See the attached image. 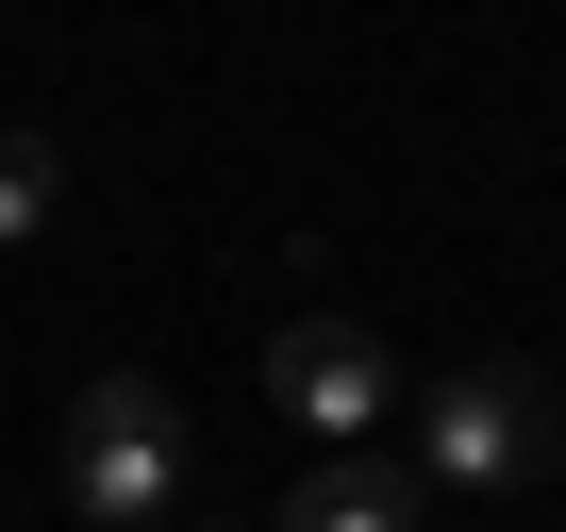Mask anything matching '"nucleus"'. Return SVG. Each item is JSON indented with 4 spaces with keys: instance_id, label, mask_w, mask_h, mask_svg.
<instances>
[{
    "instance_id": "f257e3e1",
    "label": "nucleus",
    "mask_w": 566,
    "mask_h": 532,
    "mask_svg": "<svg viewBox=\"0 0 566 532\" xmlns=\"http://www.w3.org/2000/svg\"><path fill=\"white\" fill-rule=\"evenodd\" d=\"M184 482H200V416L150 366H101L67 400V499H84V532H150V515H184Z\"/></svg>"
},
{
    "instance_id": "f03ea898",
    "label": "nucleus",
    "mask_w": 566,
    "mask_h": 532,
    "mask_svg": "<svg viewBox=\"0 0 566 532\" xmlns=\"http://www.w3.org/2000/svg\"><path fill=\"white\" fill-rule=\"evenodd\" d=\"M549 466H566V383H549L533 350H483V366H450V383L417 400V482L516 499V482H549Z\"/></svg>"
},
{
    "instance_id": "7ed1b4c3",
    "label": "nucleus",
    "mask_w": 566,
    "mask_h": 532,
    "mask_svg": "<svg viewBox=\"0 0 566 532\" xmlns=\"http://www.w3.org/2000/svg\"><path fill=\"white\" fill-rule=\"evenodd\" d=\"M266 400L301 416V433H334V449H367V433L400 416V366H384L367 317H283V333H266Z\"/></svg>"
},
{
    "instance_id": "20e7f679",
    "label": "nucleus",
    "mask_w": 566,
    "mask_h": 532,
    "mask_svg": "<svg viewBox=\"0 0 566 532\" xmlns=\"http://www.w3.org/2000/svg\"><path fill=\"white\" fill-rule=\"evenodd\" d=\"M266 532H433V482H417V466H384V449H334V466L283 482V515H266Z\"/></svg>"
},
{
    "instance_id": "39448f33",
    "label": "nucleus",
    "mask_w": 566,
    "mask_h": 532,
    "mask_svg": "<svg viewBox=\"0 0 566 532\" xmlns=\"http://www.w3.org/2000/svg\"><path fill=\"white\" fill-rule=\"evenodd\" d=\"M51 216H67V150L51 134H0V249H34Z\"/></svg>"
}]
</instances>
